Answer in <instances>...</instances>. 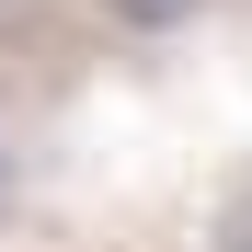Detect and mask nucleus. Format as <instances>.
Returning <instances> with one entry per match:
<instances>
[{"label":"nucleus","mask_w":252,"mask_h":252,"mask_svg":"<svg viewBox=\"0 0 252 252\" xmlns=\"http://www.w3.org/2000/svg\"><path fill=\"white\" fill-rule=\"evenodd\" d=\"M103 12H115V23H138V34H172L184 12H206V0H103Z\"/></svg>","instance_id":"nucleus-1"},{"label":"nucleus","mask_w":252,"mask_h":252,"mask_svg":"<svg viewBox=\"0 0 252 252\" xmlns=\"http://www.w3.org/2000/svg\"><path fill=\"white\" fill-rule=\"evenodd\" d=\"M0 206H12V149H0Z\"/></svg>","instance_id":"nucleus-2"}]
</instances>
